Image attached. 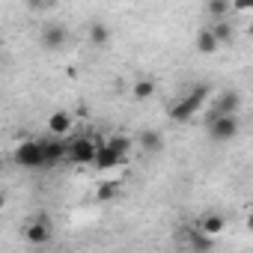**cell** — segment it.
<instances>
[{
    "mask_svg": "<svg viewBox=\"0 0 253 253\" xmlns=\"http://www.w3.org/2000/svg\"><path fill=\"white\" fill-rule=\"evenodd\" d=\"M209 92H211V89H209V84H197L188 95H182V98L170 107V113H167V116H170L173 122H191V116L206 104Z\"/></svg>",
    "mask_w": 253,
    "mask_h": 253,
    "instance_id": "1",
    "label": "cell"
},
{
    "mask_svg": "<svg viewBox=\"0 0 253 253\" xmlns=\"http://www.w3.org/2000/svg\"><path fill=\"white\" fill-rule=\"evenodd\" d=\"M15 164L24 167V170H39V167H45L42 140H24V143H18V149H15Z\"/></svg>",
    "mask_w": 253,
    "mask_h": 253,
    "instance_id": "2",
    "label": "cell"
},
{
    "mask_svg": "<svg viewBox=\"0 0 253 253\" xmlns=\"http://www.w3.org/2000/svg\"><path fill=\"white\" fill-rule=\"evenodd\" d=\"M98 143H101V140H92V137H78V140H72V143H69V161L78 164V167L95 164Z\"/></svg>",
    "mask_w": 253,
    "mask_h": 253,
    "instance_id": "3",
    "label": "cell"
},
{
    "mask_svg": "<svg viewBox=\"0 0 253 253\" xmlns=\"http://www.w3.org/2000/svg\"><path fill=\"white\" fill-rule=\"evenodd\" d=\"M238 134V116L235 113H223V116H214L209 119V137L214 143H226Z\"/></svg>",
    "mask_w": 253,
    "mask_h": 253,
    "instance_id": "4",
    "label": "cell"
},
{
    "mask_svg": "<svg viewBox=\"0 0 253 253\" xmlns=\"http://www.w3.org/2000/svg\"><path fill=\"white\" fill-rule=\"evenodd\" d=\"M51 235H54V226H51V220H48L45 214H39L36 220H30V223L24 226V238H27L33 247L48 244V241H51Z\"/></svg>",
    "mask_w": 253,
    "mask_h": 253,
    "instance_id": "5",
    "label": "cell"
},
{
    "mask_svg": "<svg viewBox=\"0 0 253 253\" xmlns=\"http://www.w3.org/2000/svg\"><path fill=\"white\" fill-rule=\"evenodd\" d=\"M119 164H125V155H122V152H116L107 140H101V143H98V155H95V164H92V167H95L98 173H107V170H116Z\"/></svg>",
    "mask_w": 253,
    "mask_h": 253,
    "instance_id": "6",
    "label": "cell"
},
{
    "mask_svg": "<svg viewBox=\"0 0 253 253\" xmlns=\"http://www.w3.org/2000/svg\"><path fill=\"white\" fill-rule=\"evenodd\" d=\"M42 149H45V167H57L60 161H69V143H63V137H48L42 140Z\"/></svg>",
    "mask_w": 253,
    "mask_h": 253,
    "instance_id": "7",
    "label": "cell"
},
{
    "mask_svg": "<svg viewBox=\"0 0 253 253\" xmlns=\"http://www.w3.org/2000/svg\"><path fill=\"white\" fill-rule=\"evenodd\" d=\"M238 104H241V95H238L235 89H223V92L214 98V107H211L209 119H214V116H223V113H235V110H238Z\"/></svg>",
    "mask_w": 253,
    "mask_h": 253,
    "instance_id": "8",
    "label": "cell"
},
{
    "mask_svg": "<svg viewBox=\"0 0 253 253\" xmlns=\"http://www.w3.org/2000/svg\"><path fill=\"white\" fill-rule=\"evenodd\" d=\"M72 125H75V119H72V113H69V110H54V113L48 116V134L63 137V134H69V131H72Z\"/></svg>",
    "mask_w": 253,
    "mask_h": 253,
    "instance_id": "9",
    "label": "cell"
},
{
    "mask_svg": "<svg viewBox=\"0 0 253 253\" xmlns=\"http://www.w3.org/2000/svg\"><path fill=\"white\" fill-rule=\"evenodd\" d=\"M182 241H185L191 250H211V247H214V235L203 232L200 226H197V229H185V232H182Z\"/></svg>",
    "mask_w": 253,
    "mask_h": 253,
    "instance_id": "10",
    "label": "cell"
},
{
    "mask_svg": "<svg viewBox=\"0 0 253 253\" xmlns=\"http://www.w3.org/2000/svg\"><path fill=\"white\" fill-rule=\"evenodd\" d=\"M66 30L60 27V24H48L45 30H42V45L48 48V51H57V48H63L66 45Z\"/></svg>",
    "mask_w": 253,
    "mask_h": 253,
    "instance_id": "11",
    "label": "cell"
},
{
    "mask_svg": "<svg viewBox=\"0 0 253 253\" xmlns=\"http://www.w3.org/2000/svg\"><path fill=\"white\" fill-rule=\"evenodd\" d=\"M197 226H200L203 232H209V235H214V238H217V235L226 229V217H223V214L209 211V214H203V217H200V223H197Z\"/></svg>",
    "mask_w": 253,
    "mask_h": 253,
    "instance_id": "12",
    "label": "cell"
},
{
    "mask_svg": "<svg viewBox=\"0 0 253 253\" xmlns=\"http://www.w3.org/2000/svg\"><path fill=\"white\" fill-rule=\"evenodd\" d=\"M217 48H220V42H217L214 30H211V27H203V30L197 33V51H200V54H214Z\"/></svg>",
    "mask_w": 253,
    "mask_h": 253,
    "instance_id": "13",
    "label": "cell"
},
{
    "mask_svg": "<svg viewBox=\"0 0 253 253\" xmlns=\"http://www.w3.org/2000/svg\"><path fill=\"white\" fill-rule=\"evenodd\" d=\"M140 146H143V152H161V146H164V137H161L155 128H146V131L140 134Z\"/></svg>",
    "mask_w": 253,
    "mask_h": 253,
    "instance_id": "14",
    "label": "cell"
},
{
    "mask_svg": "<svg viewBox=\"0 0 253 253\" xmlns=\"http://www.w3.org/2000/svg\"><path fill=\"white\" fill-rule=\"evenodd\" d=\"M229 6H232V0H209V3H206V9H209V15H211L214 21H220V18H226V12H229Z\"/></svg>",
    "mask_w": 253,
    "mask_h": 253,
    "instance_id": "15",
    "label": "cell"
},
{
    "mask_svg": "<svg viewBox=\"0 0 253 253\" xmlns=\"http://www.w3.org/2000/svg\"><path fill=\"white\" fill-rule=\"evenodd\" d=\"M89 42H92V45H107V42H110V30H107L101 21H95V24L89 27Z\"/></svg>",
    "mask_w": 253,
    "mask_h": 253,
    "instance_id": "16",
    "label": "cell"
},
{
    "mask_svg": "<svg viewBox=\"0 0 253 253\" xmlns=\"http://www.w3.org/2000/svg\"><path fill=\"white\" fill-rule=\"evenodd\" d=\"M211 30H214V36H217V42H220V45H229V42H232V24H226L223 18H220V21H214V27H211Z\"/></svg>",
    "mask_w": 253,
    "mask_h": 253,
    "instance_id": "17",
    "label": "cell"
},
{
    "mask_svg": "<svg viewBox=\"0 0 253 253\" xmlns=\"http://www.w3.org/2000/svg\"><path fill=\"white\" fill-rule=\"evenodd\" d=\"M131 95L140 98V101H143V98H152V95H155V84H152V81H137V84L131 86Z\"/></svg>",
    "mask_w": 253,
    "mask_h": 253,
    "instance_id": "18",
    "label": "cell"
},
{
    "mask_svg": "<svg viewBox=\"0 0 253 253\" xmlns=\"http://www.w3.org/2000/svg\"><path fill=\"white\" fill-rule=\"evenodd\" d=\"M107 143H110V146H113L116 152H122L125 158H128V149H131V140H128V137H122V134H113V137H110Z\"/></svg>",
    "mask_w": 253,
    "mask_h": 253,
    "instance_id": "19",
    "label": "cell"
},
{
    "mask_svg": "<svg viewBox=\"0 0 253 253\" xmlns=\"http://www.w3.org/2000/svg\"><path fill=\"white\" fill-rule=\"evenodd\" d=\"M116 194H119V185H101V188L95 191V200L104 203V200H110V197H116Z\"/></svg>",
    "mask_w": 253,
    "mask_h": 253,
    "instance_id": "20",
    "label": "cell"
},
{
    "mask_svg": "<svg viewBox=\"0 0 253 253\" xmlns=\"http://www.w3.org/2000/svg\"><path fill=\"white\" fill-rule=\"evenodd\" d=\"M232 9H238V12H250V9H253V0H232Z\"/></svg>",
    "mask_w": 253,
    "mask_h": 253,
    "instance_id": "21",
    "label": "cell"
},
{
    "mask_svg": "<svg viewBox=\"0 0 253 253\" xmlns=\"http://www.w3.org/2000/svg\"><path fill=\"white\" fill-rule=\"evenodd\" d=\"M250 229H253V217H250Z\"/></svg>",
    "mask_w": 253,
    "mask_h": 253,
    "instance_id": "22",
    "label": "cell"
},
{
    "mask_svg": "<svg viewBox=\"0 0 253 253\" xmlns=\"http://www.w3.org/2000/svg\"><path fill=\"white\" fill-rule=\"evenodd\" d=\"M30 3H39V0H30Z\"/></svg>",
    "mask_w": 253,
    "mask_h": 253,
    "instance_id": "23",
    "label": "cell"
}]
</instances>
